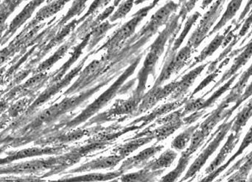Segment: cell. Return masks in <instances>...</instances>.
I'll list each match as a JSON object with an SVG mask.
<instances>
[{"mask_svg":"<svg viewBox=\"0 0 252 182\" xmlns=\"http://www.w3.org/2000/svg\"><path fill=\"white\" fill-rule=\"evenodd\" d=\"M185 19L182 14H174L169 19L166 24L165 28L160 32L157 39L154 41L149 48V52L147 54L142 69L138 73L136 79L138 85L133 93V97L142 99L144 92L146 89L147 82L151 75H155L156 66L163 54L167 41L171 38H176L178 32L182 27V24Z\"/></svg>","mask_w":252,"mask_h":182,"instance_id":"cell-1","label":"cell"},{"mask_svg":"<svg viewBox=\"0 0 252 182\" xmlns=\"http://www.w3.org/2000/svg\"><path fill=\"white\" fill-rule=\"evenodd\" d=\"M143 54L144 53H141L134 60H133L131 64L121 75V77L117 79L116 82L107 91H105L101 96H99L93 103L89 105L88 107L86 108L83 111L82 113L80 114L78 116L76 117V118L68 123L67 127H76L81 123L87 121L92 115H94V113H96L100 109H102L103 106H106L113 98L117 96L118 93H124V92L127 91L130 87L133 86L135 84V81L136 80V78L133 79V80L130 81L127 85H126V86H123V85H124V82L134 73L138 65L139 64L141 60H142Z\"/></svg>","mask_w":252,"mask_h":182,"instance_id":"cell-2","label":"cell"},{"mask_svg":"<svg viewBox=\"0 0 252 182\" xmlns=\"http://www.w3.org/2000/svg\"><path fill=\"white\" fill-rule=\"evenodd\" d=\"M75 163V159L71 154L56 158H48L47 159H35L22 163L8 165L1 168V174H37L44 172L47 170H52L58 172L59 170L71 166Z\"/></svg>","mask_w":252,"mask_h":182,"instance_id":"cell-3","label":"cell"},{"mask_svg":"<svg viewBox=\"0 0 252 182\" xmlns=\"http://www.w3.org/2000/svg\"><path fill=\"white\" fill-rule=\"evenodd\" d=\"M154 7V6L151 4L138 10L135 14L133 15L131 19L118 29L100 49L94 52V53L98 52L102 50H106L107 52H111L118 50L121 46L125 44L129 38L134 34L138 25L145 19L150 10H152Z\"/></svg>","mask_w":252,"mask_h":182,"instance_id":"cell-4","label":"cell"},{"mask_svg":"<svg viewBox=\"0 0 252 182\" xmlns=\"http://www.w3.org/2000/svg\"><path fill=\"white\" fill-rule=\"evenodd\" d=\"M234 121H235V118L229 121H228V120H224L223 124L219 126V128L215 131L216 135L213 137V140L208 144L206 145L205 147L204 148V151L194 161L193 163L192 164L190 168L187 172L186 175L181 181H187L189 179L193 177L197 173L199 172L200 170L204 167L209 158L216 152L218 148L220 146V143L224 140L225 137L232 129Z\"/></svg>","mask_w":252,"mask_h":182,"instance_id":"cell-5","label":"cell"},{"mask_svg":"<svg viewBox=\"0 0 252 182\" xmlns=\"http://www.w3.org/2000/svg\"><path fill=\"white\" fill-rule=\"evenodd\" d=\"M226 1V0H217L216 2L213 3L210 10L203 16L198 27L192 32L187 44L189 46L193 51L201 45L202 41L207 37H208L209 32L211 31L212 26L220 16Z\"/></svg>","mask_w":252,"mask_h":182,"instance_id":"cell-6","label":"cell"},{"mask_svg":"<svg viewBox=\"0 0 252 182\" xmlns=\"http://www.w3.org/2000/svg\"><path fill=\"white\" fill-rule=\"evenodd\" d=\"M177 86L178 81L175 80L163 87H153L146 94H144L142 96V100L133 116H137L154 107L158 102L173 94Z\"/></svg>","mask_w":252,"mask_h":182,"instance_id":"cell-7","label":"cell"},{"mask_svg":"<svg viewBox=\"0 0 252 182\" xmlns=\"http://www.w3.org/2000/svg\"><path fill=\"white\" fill-rule=\"evenodd\" d=\"M241 52V54L235 58L232 67L223 75L221 79H220L219 82H216V85L211 88V90L207 91V93L202 96L203 98L207 96L209 93H212L216 88H217L218 87L220 86L221 84H223V82L229 80L234 75L238 74V71H239L243 66H245V65L248 63L249 60L251 59L252 56V39L245 47H241V48L238 49V50H235V51L231 52L232 54H230L229 57H234V56L236 55V54H238V53Z\"/></svg>","mask_w":252,"mask_h":182,"instance_id":"cell-8","label":"cell"},{"mask_svg":"<svg viewBox=\"0 0 252 182\" xmlns=\"http://www.w3.org/2000/svg\"><path fill=\"white\" fill-rule=\"evenodd\" d=\"M44 1H47V0H31V1L25 5L23 10L12 21L11 23L6 29L5 32L1 35V46L4 44V43L7 42L10 37L13 36L17 29L32 16L37 7H39Z\"/></svg>","mask_w":252,"mask_h":182,"instance_id":"cell-9","label":"cell"},{"mask_svg":"<svg viewBox=\"0 0 252 182\" xmlns=\"http://www.w3.org/2000/svg\"><path fill=\"white\" fill-rule=\"evenodd\" d=\"M94 52H93L89 54L88 55L86 56V57H84V60L78 65V66H76L75 69H72L66 76L64 77L63 79H60V80L57 81V82H52V83H53V85L49 87L47 91H44V93H42V95L39 96V98L35 101V103H33V104L32 105V108L39 106L40 105L47 102V99H50L53 95L56 94V93H58V92L62 90V88L66 87L68 84L70 83L72 79L81 72V69L84 67V65L85 64V62L87 61L88 57Z\"/></svg>","mask_w":252,"mask_h":182,"instance_id":"cell-10","label":"cell"},{"mask_svg":"<svg viewBox=\"0 0 252 182\" xmlns=\"http://www.w3.org/2000/svg\"><path fill=\"white\" fill-rule=\"evenodd\" d=\"M66 147H35L23 149L17 152H12L10 155L4 159H1V165L9 164L18 159L23 158L32 157V156H41L45 155H56L61 154L64 151Z\"/></svg>","mask_w":252,"mask_h":182,"instance_id":"cell-11","label":"cell"},{"mask_svg":"<svg viewBox=\"0 0 252 182\" xmlns=\"http://www.w3.org/2000/svg\"><path fill=\"white\" fill-rule=\"evenodd\" d=\"M164 149V146L158 145V146H153L148 148L145 150L139 152L138 155L128 158L123 162L122 165L119 168L120 171L125 173L128 170L133 168H144L145 165L148 163V161L153 156H155L157 153L161 152Z\"/></svg>","mask_w":252,"mask_h":182,"instance_id":"cell-12","label":"cell"},{"mask_svg":"<svg viewBox=\"0 0 252 182\" xmlns=\"http://www.w3.org/2000/svg\"><path fill=\"white\" fill-rule=\"evenodd\" d=\"M188 100L189 99L188 98H185V99L175 100L174 102L161 105V106H158L157 109H154V111H152L148 115L142 117V118H139V119L135 120L134 121H133L130 124V125H138V124H140L141 127H144V126L147 125L149 123L152 122L154 120L158 119L162 115L169 113L171 111L176 110L178 108L180 107L181 106H183L184 104H185L188 102Z\"/></svg>","mask_w":252,"mask_h":182,"instance_id":"cell-13","label":"cell"},{"mask_svg":"<svg viewBox=\"0 0 252 182\" xmlns=\"http://www.w3.org/2000/svg\"><path fill=\"white\" fill-rule=\"evenodd\" d=\"M209 63H204L198 67L194 69L193 70L188 72L186 75L182 77L180 80L178 81V86L174 93L170 96L171 100H179L184 99V96L188 93L190 87L193 85L194 82L198 76L201 75V72L205 69Z\"/></svg>","mask_w":252,"mask_h":182,"instance_id":"cell-14","label":"cell"},{"mask_svg":"<svg viewBox=\"0 0 252 182\" xmlns=\"http://www.w3.org/2000/svg\"><path fill=\"white\" fill-rule=\"evenodd\" d=\"M241 133L232 132V134L228 137L227 140L224 146L220 149V152L217 155L214 160L210 163L209 167H207L205 170V174H209L210 173L216 171L219 168L222 164L226 160L228 155L234 150L235 146L239 143L240 138H241Z\"/></svg>","mask_w":252,"mask_h":182,"instance_id":"cell-15","label":"cell"},{"mask_svg":"<svg viewBox=\"0 0 252 182\" xmlns=\"http://www.w3.org/2000/svg\"><path fill=\"white\" fill-rule=\"evenodd\" d=\"M125 158L119 155H112V156L100 157L98 159L91 161L88 163L84 164L82 166L78 167L75 169L72 170L69 173L86 172V171H94V170L108 169L113 168L118 165Z\"/></svg>","mask_w":252,"mask_h":182,"instance_id":"cell-16","label":"cell"},{"mask_svg":"<svg viewBox=\"0 0 252 182\" xmlns=\"http://www.w3.org/2000/svg\"><path fill=\"white\" fill-rule=\"evenodd\" d=\"M141 100L142 99H136L133 96L127 100L119 99L113 105V106L109 111H107L106 118L124 115H133V113L136 112Z\"/></svg>","mask_w":252,"mask_h":182,"instance_id":"cell-17","label":"cell"},{"mask_svg":"<svg viewBox=\"0 0 252 182\" xmlns=\"http://www.w3.org/2000/svg\"><path fill=\"white\" fill-rule=\"evenodd\" d=\"M90 39V32L85 37L83 38L82 42L78 44L76 47L74 48L73 52H72V55L69 57V60L63 64V66L60 68L59 70L56 71V72L51 75V82H57L62 79V77L66 74L68 69L72 66V65L79 58L80 56L82 54L83 50L85 49L87 46H88L89 42Z\"/></svg>","mask_w":252,"mask_h":182,"instance_id":"cell-18","label":"cell"},{"mask_svg":"<svg viewBox=\"0 0 252 182\" xmlns=\"http://www.w3.org/2000/svg\"><path fill=\"white\" fill-rule=\"evenodd\" d=\"M252 144V127H250V130H249L248 132L246 134L245 137H244V140H243L242 143H241V146H240L239 149L237 151L236 153L233 155V156H231L230 159L224 164V165H220L219 168L216 170V171H213V172L210 173V174H207V177H206L205 178L202 179L201 181L204 182H212L216 178V177H219L223 171L226 169L228 166L235 160L236 158H238L240 155H242L244 153V151L250 146V145Z\"/></svg>","mask_w":252,"mask_h":182,"instance_id":"cell-19","label":"cell"},{"mask_svg":"<svg viewBox=\"0 0 252 182\" xmlns=\"http://www.w3.org/2000/svg\"><path fill=\"white\" fill-rule=\"evenodd\" d=\"M232 25H230V26H228L227 29L225 30V32H223V34L222 35H220V34H218L216 35V38L211 41L210 44L207 46V47H205L204 50L201 51V52L200 53L198 57H195L194 61L191 63L190 66L187 69L186 71L189 70V69H192L194 66H196L198 63H201V62L205 60L207 57H210V56L213 55L216 51H217L218 49L220 47V46L223 45V42H224L225 38H226V35H227L228 32L232 29Z\"/></svg>","mask_w":252,"mask_h":182,"instance_id":"cell-20","label":"cell"},{"mask_svg":"<svg viewBox=\"0 0 252 182\" xmlns=\"http://www.w3.org/2000/svg\"><path fill=\"white\" fill-rule=\"evenodd\" d=\"M78 38V35H77V34L75 32V33L72 35V36L53 54V55L49 57L47 60H45V61L43 62L41 64L39 65V66H38L36 70H35V73L44 72L45 71L49 70L50 68L53 67L55 63H57L59 60H60L65 55V54L67 52L68 50L75 44V41H76Z\"/></svg>","mask_w":252,"mask_h":182,"instance_id":"cell-21","label":"cell"},{"mask_svg":"<svg viewBox=\"0 0 252 182\" xmlns=\"http://www.w3.org/2000/svg\"><path fill=\"white\" fill-rule=\"evenodd\" d=\"M185 126L183 118L182 119L175 120L170 122L164 123L161 124V127L155 130L150 131L149 134H151L157 142L162 141L167 137H170L172 134L177 131L181 127Z\"/></svg>","mask_w":252,"mask_h":182,"instance_id":"cell-22","label":"cell"},{"mask_svg":"<svg viewBox=\"0 0 252 182\" xmlns=\"http://www.w3.org/2000/svg\"><path fill=\"white\" fill-rule=\"evenodd\" d=\"M71 0H53L47 3V5L41 7L34 17L35 22L40 23L49 18L56 15L65 7L66 4Z\"/></svg>","mask_w":252,"mask_h":182,"instance_id":"cell-23","label":"cell"},{"mask_svg":"<svg viewBox=\"0 0 252 182\" xmlns=\"http://www.w3.org/2000/svg\"><path fill=\"white\" fill-rule=\"evenodd\" d=\"M177 156L178 155L176 152L172 149H167L160 155L159 157L148 162L144 168L151 170V171L165 169L171 166Z\"/></svg>","mask_w":252,"mask_h":182,"instance_id":"cell-24","label":"cell"},{"mask_svg":"<svg viewBox=\"0 0 252 182\" xmlns=\"http://www.w3.org/2000/svg\"><path fill=\"white\" fill-rule=\"evenodd\" d=\"M154 139V137L151 134L138 137V138L131 139L130 141L127 142L122 146H118L114 150V152H115L116 155H121L123 157L126 158L136 149H139L141 146H145L147 143L152 141Z\"/></svg>","mask_w":252,"mask_h":182,"instance_id":"cell-25","label":"cell"},{"mask_svg":"<svg viewBox=\"0 0 252 182\" xmlns=\"http://www.w3.org/2000/svg\"><path fill=\"white\" fill-rule=\"evenodd\" d=\"M164 173V170L158 171H151V170L143 169L136 172L130 174H123L121 176V181L122 182H154L157 178Z\"/></svg>","mask_w":252,"mask_h":182,"instance_id":"cell-26","label":"cell"},{"mask_svg":"<svg viewBox=\"0 0 252 182\" xmlns=\"http://www.w3.org/2000/svg\"><path fill=\"white\" fill-rule=\"evenodd\" d=\"M243 1L244 0H232L229 3L227 8H226V11L222 16L221 19L218 22L217 25L215 26V27L209 32L208 36H211L213 34L221 29L229 21L232 20L235 17V15L237 14L238 10L241 8Z\"/></svg>","mask_w":252,"mask_h":182,"instance_id":"cell-27","label":"cell"},{"mask_svg":"<svg viewBox=\"0 0 252 182\" xmlns=\"http://www.w3.org/2000/svg\"><path fill=\"white\" fill-rule=\"evenodd\" d=\"M241 165L235 173L230 175L228 182H242L248 180L249 174L252 169V151L240 159Z\"/></svg>","mask_w":252,"mask_h":182,"instance_id":"cell-28","label":"cell"},{"mask_svg":"<svg viewBox=\"0 0 252 182\" xmlns=\"http://www.w3.org/2000/svg\"><path fill=\"white\" fill-rule=\"evenodd\" d=\"M200 16H201V13H200L199 12H195L192 16L188 18L186 24H185V27H184L183 30H182V33L180 34L179 38L175 40L173 45L169 44L168 49H167L166 54H174V53L177 52V50H179V47H181L182 43L185 41L187 35H188L189 31H190L191 28H192V26H193L194 24L196 22V21L198 20Z\"/></svg>","mask_w":252,"mask_h":182,"instance_id":"cell-29","label":"cell"},{"mask_svg":"<svg viewBox=\"0 0 252 182\" xmlns=\"http://www.w3.org/2000/svg\"><path fill=\"white\" fill-rule=\"evenodd\" d=\"M111 23L112 22H109V21H106V22H103V23L92 29L91 32H90V42L88 44L89 51L93 50V48L100 42V41H101L104 38L105 35L109 29L115 27L118 25V23Z\"/></svg>","mask_w":252,"mask_h":182,"instance_id":"cell-30","label":"cell"},{"mask_svg":"<svg viewBox=\"0 0 252 182\" xmlns=\"http://www.w3.org/2000/svg\"><path fill=\"white\" fill-rule=\"evenodd\" d=\"M124 174L122 171H114V172L106 173V174H100V173H93L87 175L79 176V177H73V178L62 179V181H84V182H97V181H109L113 180L118 177H121Z\"/></svg>","mask_w":252,"mask_h":182,"instance_id":"cell-31","label":"cell"},{"mask_svg":"<svg viewBox=\"0 0 252 182\" xmlns=\"http://www.w3.org/2000/svg\"><path fill=\"white\" fill-rule=\"evenodd\" d=\"M200 124H197L195 125L191 126V127L186 129L185 131L180 133L179 135L176 136L174 140L172 142V149L179 151V152L185 150L187 146H188V143H189L191 139H192L194 133L199 127Z\"/></svg>","mask_w":252,"mask_h":182,"instance_id":"cell-32","label":"cell"},{"mask_svg":"<svg viewBox=\"0 0 252 182\" xmlns=\"http://www.w3.org/2000/svg\"><path fill=\"white\" fill-rule=\"evenodd\" d=\"M252 117V99L243 108L241 112L235 117V121L232 125V132L241 133L243 129L247 125L249 120Z\"/></svg>","mask_w":252,"mask_h":182,"instance_id":"cell-33","label":"cell"},{"mask_svg":"<svg viewBox=\"0 0 252 182\" xmlns=\"http://www.w3.org/2000/svg\"><path fill=\"white\" fill-rule=\"evenodd\" d=\"M192 156L188 155L185 152H183L181 155L179 162L176 165V168L171 172L167 174L161 178V182H176L178 179L182 176V174L185 172L190 161Z\"/></svg>","mask_w":252,"mask_h":182,"instance_id":"cell-34","label":"cell"},{"mask_svg":"<svg viewBox=\"0 0 252 182\" xmlns=\"http://www.w3.org/2000/svg\"><path fill=\"white\" fill-rule=\"evenodd\" d=\"M88 1L89 0H74L67 13L58 22L56 27H62V26L66 25V24L72 18L81 15L87 7V3Z\"/></svg>","mask_w":252,"mask_h":182,"instance_id":"cell-35","label":"cell"},{"mask_svg":"<svg viewBox=\"0 0 252 182\" xmlns=\"http://www.w3.org/2000/svg\"><path fill=\"white\" fill-rule=\"evenodd\" d=\"M240 73L236 74L234 75L232 78H231L229 80H227V82L222 85L221 87L219 88L208 99L204 101V104L201 106V110H205L207 108L212 106V105L214 104L215 102L218 100L219 97L222 96L223 93H226V91H229L230 89L231 86H232L233 82H235V79H237L238 76H239Z\"/></svg>","mask_w":252,"mask_h":182,"instance_id":"cell-36","label":"cell"},{"mask_svg":"<svg viewBox=\"0 0 252 182\" xmlns=\"http://www.w3.org/2000/svg\"><path fill=\"white\" fill-rule=\"evenodd\" d=\"M25 0H4L1 4V26L5 24L7 18L16 7Z\"/></svg>","mask_w":252,"mask_h":182,"instance_id":"cell-37","label":"cell"},{"mask_svg":"<svg viewBox=\"0 0 252 182\" xmlns=\"http://www.w3.org/2000/svg\"><path fill=\"white\" fill-rule=\"evenodd\" d=\"M133 4H135V0H125L122 1L118 6V8L109 17V22L113 23L118 19H124L131 10Z\"/></svg>","mask_w":252,"mask_h":182,"instance_id":"cell-38","label":"cell"},{"mask_svg":"<svg viewBox=\"0 0 252 182\" xmlns=\"http://www.w3.org/2000/svg\"><path fill=\"white\" fill-rule=\"evenodd\" d=\"M207 137V136L200 129H198L194 133L193 135H192V139H191V143L189 144V147L185 152L188 155L192 156L202 146Z\"/></svg>","mask_w":252,"mask_h":182,"instance_id":"cell-39","label":"cell"},{"mask_svg":"<svg viewBox=\"0 0 252 182\" xmlns=\"http://www.w3.org/2000/svg\"><path fill=\"white\" fill-rule=\"evenodd\" d=\"M111 1H112V0H94V1L92 3L90 8L87 10L86 14L83 16L81 19H78L79 23L84 22L86 19H88L90 16H95L96 13H97L100 9H103V7H106L107 4H109Z\"/></svg>","mask_w":252,"mask_h":182,"instance_id":"cell-40","label":"cell"},{"mask_svg":"<svg viewBox=\"0 0 252 182\" xmlns=\"http://www.w3.org/2000/svg\"><path fill=\"white\" fill-rule=\"evenodd\" d=\"M252 76V64L240 78L239 80L237 82L236 85L232 88V90L239 93H244V88H246L247 82H248L249 79Z\"/></svg>","mask_w":252,"mask_h":182,"instance_id":"cell-41","label":"cell"},{"mask_svg":"<svg viewBox=\"0 0 252 182\" xmlns=\"http://www.w3.org/2000/svg\"><path fill=\"white\" fill-rule=\"evenodd\" d=\"M31 100L28 99H23L16 102L13 104L11 107L9 109L8 114L10 116L16 117L19 114L22 113L25 109H26L28 105L29 104Z\"/></svg>","mask_w":252,"mask_h":182,"instance_id":"cell-42","label":"cell"},{"mask_svg":"<svg viewBox=\"0 0 252 182\" xmlns=\"http://www.w3.org/2000/svg\"><path fill=\"white\" fill-rule=\"evenodd\" d=\"M220 70H221V69H216L214 72L210 73V75H209V76H207V78H206L205 79H204V80L200 83V85H198L195 90H194V91L192 93V95H191L190 99L191 98L193 97L195 94H197L198 92L202 91V90L204 89L205 87H207L209 84L211 83V82H213V81L218 76H219V73L220 72Z\"/></svg>","mask_w":252,"mask_h":182,"instance_id":"cell-43","label":"cell"},{"mask_svg":"<svg viewBox=\"0 0 252 182\" xmlns=\"http://www.w3.org/2000/svg\"><path fill=\"white\" fill-rule=\"evenodd\" d=\"M198 1H199V0H188V1H185V2L182 4V7H181L179 13H181L184 17L186 18L188 13L194 8L195 4H196V2H198Z\"/></svg>","mask_w":252,"mask_h":182,"instance_id":"cell-44","label":"cell"},{"mask_svg":"<svg viewBox=\"0 0 252 182\" xmlns=\"http://www.w3.org/2000/svg\"><path fill=\"white\" fill-rule=\"evenodd\" d=\"M204 113H205L204 110L195 111V112H192L190 115L183 118L185 126H188L192 123H195L197 120L200 119L201 116L204 115Z\"/></svg>","mask_w":252,"mask_h":182,"instance_id":"cell-45","label":"cell"},{"mask_svg":"<svg viewBox=\"0 0 252 182\" xmlns=\"http://www.w3.org/2000/svg\"><path fill=\"white\" fill-rule=\"evenodd\" d=\"M251 96H252V82L250 83V85L246 88L245 91L243 93L242 96H241V99H239L238 103L233 105L234 109L236 110V109L241 106V104L245 102L246 100H247Z\"/></svg>","mask_w":252,"mask_h":182,"instance_id":"cell-46","label":"cell"},{"mask_svg":"<svg viewBox=\"0 0 252 182\" xmlns=\"http://www.w3.org/2000/svg\"><path fill=\"white\" fill-rule=\"evenodd\" d=\"M252 11V0H249L248 2H247V5H246L245 8L243 10L242 13H241V16L239 17V20H238V25L239 24V25H241V22L244 20V18L247 16V15L248 14L249 12Z\"/></svg>","mask_w":252,"mask_h":182,"instance_id":"cell-47","label":"cell"},{"mask_svg":"<svg viewBox=\"0 0 252 182\" xmlns=\"http://www.w3.org/2000/svg\"><path fill=\"white\" fill-rule=\"evenodd\" d=\"M213 0H204L202 2V6H201V8L205 9L206 7H208L212 2H213Z\"/></svg>","mask_w":252,"mask_h":182,"instance_id":"cell-48","label":"cell"},{"mask_svg":"<svg viewBox=\"0 0 252 182\" xmlns=\"http://www.w3.org/2000/svg\"><path fill=\"white\" fill-rule=\"evenodd\" d=\"M160 0H153V2L151 4L155 7L158 2H159Z\"/></svg>","mask_w":252,"mask_h":182,"instance_id":"cell-49","label":"cell"},{"mask_svg":"<svg viewBox=\"0 0 252 182\" xmlns=\"http://www.w3.org/2000/svg\"><path fill=\"white\" fill-rule=\"evenodd\" d=\"M249 181L252 182V173L251 175H250V179H249Z\"/></svg>","mask_w":252,"mask_h":182,"instance_id":"cell-50","label":"cell"},{"mask_svg":"<svg viewBox=\"0 0 252 182\" xmlns=\"http://www.w3.org/2000/svg\"><path fill=\"white\" fill-rule=\"evenodd\" d=\"M53 1V0H47V1H46V2L49 3V2H50V1Z\"/></svg>","mask_w":252,"mask_h":182,"instance_id":"cell-51","label":"cell"}]
</instances>
